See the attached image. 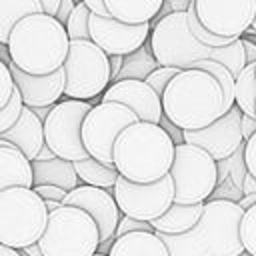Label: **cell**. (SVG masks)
<instances>
[{
  "instance_id": "d6a6232c",
  "label": "cell",
  "mask_w": 256,
  "mask_h": 256,
  "mask_svg": "<svg viewBox=\"0 0 256 256\" xmlns=\"http://www.w3.org/2000/svg\"><path fill=\"white\" fill-rule=\"evenodd\" d=\"M22 108H24V100H22V96H20V90L14 88L10 102L0 110V134L6 132L8 128H12V126L16 124V120L20 118Z\"/></svg>"
},
{
  "instance_id": "cb8c5ba5",
  "label": "cell",
  "mask_w": 256,
  "mask_h": 256,
  "mask_svg": "<svg viewBox=\"0 0 256 256\" xmlns=\"http://www.w3.org/2000/svg\"><path fill=\"white\" fill-rule=\"evenodd\" d=\"M162 2L164 0H104L108 14L126 24L152 22L160 12Z\"/></svg>"
},
{
  "instance_id": "ab89813d",
  "label": "cell",
  "mask_w": 256,
  "mask_h": 256,
  "mask_svg": "<svg viewBox=\"0 0 256 256\" xmlns=\"http://www.w3.org/2000/svg\"><path fill=\"white\" fill-rule=\"evenodd\" d=\"M166 132H168V136L172 138V142L174 144H184V130L180 128V126H176L172 120H168L164 114H162V118H160V122H158Z\"/></svg>"
},
{
  "instance_id": "ee69618b",
  "label": "cell",
  "mask_w": 256,
  "mask_h": 256,
  "mask_svg": "<svg viewBox=\"0 0 256 256\" xmlns=\"http://www.w3.org/2000/svg\"><path fill=\"white\" fill-rule=\"evenodd\" d=\"M94 14H100V16H110L108 14V10H106V4H104V0H82Z\"/></svg>"
},
{
  "instance_id": "f907efd6",
  "label": "cell",
  "mask_w": 256,
  "mask_h": 256,
  "mask_svg": "<svg viewBox=\"0 0 256 256\" xmlns=\"http://www.w3.org/2000/svg\"><path fill=\"white\" fill-rule=\"evenodd\" d=\"M50 110H52V106H36V108H32V112L44 122L46 118H48V114H50Z\"/></svg>"
},
{
  "instance_id": "ac0fdd59",
  "label": "cell",
  "mask_w": 256,
  "mask_h": 256,
  "mask_svg": "<svg viewBox=\"0 0 256 256\" xmlns=\"http://www.w3.org/2000/svg\"><path fill=\"white\" fill-rule=\"evenodd\" d=\"M14 84L20 90V96L24 100V106L36 108V106H54L60 96H64V84H66V74L64 68H58L52 74L36 76L20 70L16 64H8Z\"/></svg>"
},
{
  "instance_id": "44dd1931",
  "label": "cell",
  "mask_w": 256,
  "mask_h": 256,
  "mask_svg": "<svg viewBox=\"0 0 256 256\" xmlns=\"http://www.w3.org/2000/svg\"><path fill=\"white\" fill-rule=\"evenodd\" d=\"M32 174H34V186L36 184H52L60 186L66 192L74 190L78 186V172L74 168L72 160H64L60 156L52 160H32Z\"/></svg>"
},
{
  "instance_id": "60d3db41",
  "label": "cell",
  "mask_w": 256,
  "mask_h": 256,
  "mask_svg": "<svg viewBox=\"0 0 256 256\" xmlns=\"http://www.w3.org/2000/svg\"><path fill=\"white\" fill-rule=\"evenodd\" d=\"M240 128H242V136H244V140H248L250 136L256 134V118H254V116H248V114H242Z\"/></svg>"
},
{
  "instance_id": "f6af8a7d",
  "label": "cell",
  "mask_w": 256,
  "mask_h": 256,
  "mask_svg": "<svg viewBox=\"0 0 256 256\" xmlns=\"http://www.w3.org/2000/svg\"><path fill=\"white\" fill-rule=\"evenodd\" d=\"M110 58V76H112V82L116 80V76H118V72L122 70V62H124V56H118V54H114V56H108Z\"/></svg>"
},
{
  "instance_id": "8fae6325",
  "label": "cell",
  "mask_w": 256,
  "mask_h": 256,
  "mask_svg": "<svg viewBox=\"0 0 256 256\" xmlns=\"http://www.w3.org/2000/svg\"><path fill=\"white\" fill-rule=\"evenodd\" d=\"M138 116L120 102H100L92 106L82 122V142L92 158L114 166L112 150L120 132L134 124Z\"/></svg>"
},
{
  "instance_id": "d6986e66",
  "label": "cell",
  "mask_w": 256,
  "mask_h": 256,
  "mask_svg": "<svg viewBox=\"0 0 256 256\" xmlns=\"http://www.w3.org/2000/svg\"><path fill=\"white\" fill-rule=\"evenodd\" d=\"M0 140H6L14 144L18 150L24 152L28 160H34L40 152V148L46 144L44 142V122L32 112L30 106H24L20 112V118L12 128L0 134Z\"/></svg>"
},
{
  "instance_id": "5bb4252c",
  "label": "cell",
  "mask_w": 256,
  "mask_h": 256,
  "mask_svg": "<svg viewBox=\"0 0 256 256\" xmlns=\"http://www.w3.org/2000/svg\"><path fill=\"white\" fill-rule=\"evenodd\" d=\"M242 110L234 104L226 114L198 130H184V142L204 148L214 160H224L232 156L246 140L240 128Z\"/></svg>"
},
{
  "instance_id": "4316f807",
  "label": "cell",
  "mask_w": 256,
  "mask_h": 256,
  "mask_svg": "<svg viewBox=\"0 0 256 256\" xmlns=\"http://www.w3.org/2000/svg\"><path fill=\"white\" fill-rule=\"evenodd\" d=\"M74 168L78 172V178L84 184L106 188V190H112L114 184H116V180H118V176H120V172L116 170V166L102 164V162H98L92 156H88L84 160H76L74 162Z\"/></svg>"
},
{
  "instance_id": "277c9868",
  "label": "cell",
  "mask_w": 256,
  "mask_h": 256,
  "mask_svg": "<svg viewBox=\"0 0 256 256\" xmlns=\"http://www.w3.org/2000/svg\"><path fill=\"white\" fill-rule=\"evenodd\" d=\"M46 222V204L34 188L12 186L0 192V244L22 250L40 240Z\"/></svg>"
},
{
  "instance_id": "5b68a950",
  "label": "cell",
  "mask_w": 256,
  "mask_h": 256,
  "mask_svg": "<svg viewBox=\"0 0 256 256\" xmlns=\"http://www.w3.org/2000/svg\"><path fill=\"white\" fill-rule=\"evenodd\" d=\"M38 244L44 256H94L100 246L98 224L86 210L62 204L48 214Z\"/></svg>"
},
{
  "instance_id": "7a4b0ae2",
  "label": "cell",
  "mask_w": 256,
  "mask_h": 256,
  "mask_svg": "<svg viewBox=\"0 0 256 256\" xmlns=\"http://www.w3.org/2000/svg\"><path fill=\"white\" fill-rule=\"evenodd\" d=\"M6 46L12 64L28 74L44 76L64 66L70 36L56 16L38 12L24 16L12 28Z\"/></svg>"
},
{
  "instance_id": "8992f818",
  "label": "cell",
  "mask_w": 256,
  "mask_h": 256,
  "mask_svg": "<svg viewBox=\"0 0 256 256\" xmlns=\"http://www.w3.org/2000/svg\"><path fill=\"white\" fill-rule=\"evenodd\" d=\"M64 96L76 100H92L110 86V58L92 40H70L64 60Z\"/></svg>"
},
{
  "instance_id": "9f6ffc18",
  "label": "cell",
  "mask_w": 256,
  "mask_h": 256,
  "mask_svg": "<svg viewBox=\"0 0 256 256\" xmlns=\"http://www.w3.org/2000/svg\"><path fill=\"white\" fill-rule=\"evenodd\" d=\"M238 256H252V254H250V252H246V250H244V252H242V254H238Z\"/></svg>"
},
{
  "instance_id": "4dcf8cb0",
  "label": "cell",
  "mask_w": 256,
  "mask_h": 256,
  "mask_svg": "<svg viewBox=\"0 0 256 256\" xmlns=\"http://www.w3.org/2000/svg\"><path fill=\"white\" fill-rule=\"evenodd\" d=\"M90 14L92 10L82 0L76 2L72 14L64 24L70 40H90Z\"/></svg>"
},
{
  "instance_id": "7402d4cb",
  "label": "cell",
  "mask_w": 256,
  "mask_h": 256,
  "mask_svg": "<svg viewBox=\"0 0 256 256\" xmlns=\"http://www.w3.org/2000/svg\"><path fill=\"white\" fill-rule=\"evenodd\" d=\"M108 256H168V250L154 230H140L114 238Z\"/></svg>"
},
{
  "instance_id": "d590c367",
  "label": "cell",
  "mask_w": 256,
  "mask_h": 256,
  "mask_svg": "<svg viewBox=\"0 0 256 256\" xmlns=\"http://www.w3.org/2000/svg\"><path fill=\"white\" fill-rule=\"evenodd\" d=\"M140 230L150 232V230H154V228H152L150 222L136 220V218H130V216L122 214V216H120V222H118V226H116L114 238H120V236H124V234H128V232H140Z\"/></svg>"
},
{
  "instance_id": "680465c9",
  "label": "cell",
  "mask_w": 256,
  "mask_h": 256,
  "mask_svg": "<svg viewBox=\"0 0 256 256\" xmlns=\"http://www.w3.org/2000/svg\"><path fill=\"white\" fill-rule=\"evenodd\" d=\"M20 254H22V252H20ZM22 256H28V254H22Z\"/></svg>"
},
{
  "instance_id": "83f0119b",
  "label": "cell",
  "mask_w": 256,
  "mask_h": 256,
  "mask_svg": "<svg viewBox=\"0 0 256 256\" xmlns=\"http://www.w3.org/2000/svg\"><path fill=\"white\" fill-rule=\"evenodd\" d=\"M156 234L162 238L168 256H208L198 226L182 234H164V232H156Z\"/></svg>"
},
{
  "instance_id": "7bdbcfd3",
  "label": "cell",
  "mask_w": 256,
  "mask_h": 256,
  "mask_svg": "<svg viewBox=\"0 0 256 256\" xmlns=\"http://www.w3.org/2000/svg\"><path fill=\"white\" fill-rule=\"evenodd\" d=\"M242 46H244V56H246V64H256V44L248 38H242Z\"/></svg>"
},
{
  "instance_id": "f546056e",
  "label": "cell",
  "mask_w": 256,
  "mask_h": 256,
  "mask_svg": "<svg viewBox=\"0 0 256 256\" xmlns=\"http://www.w3.org/2000/svg\"><path fill=\"white\" fill-rule=\"evenodd\" d=\"M210 60H216L220 62L222 66H226L232 76L236 78L242 68L246 66V56H244V46H242V38H236L232 40L230 44L226 46H220V48H212L210 50Z\"/></svg>"
},
{
  "instance_id": "7dc6e473",
  "label": "cell",
  "mask_w": 256,
  "mask_h": 256,
  "mask_svg": "<svg viewBox=\"0 0 256 256\" xmlns=\"http://www.w3.org/2000/svg\"><path fill=\"white\" fill-rule=\"evenodd\" d=\"M242 192H244V194H252V192H256V178H254V176H250V174L244 176Z\"/></svg>"
},
{
  "instance_id": "f1b7e54d",
  "label": "cell",
  "mask_w": 256,
  "mask_h": 256,
  "mask_svg": "<svg viewBox=\"0 0 256 256\" xmlns=\"http://www.w3.org/2000/svg\"><path fill=\"white\" fill-rule=\"evenodd\" d=\"M236 106L242 114L256 118V64H246L242 72L236 76Z\"/></svg>"
},
{
  "instance_id": "52a82bcc",
  "label": "cell",
  "mask_w": 256,
  "mask_h": 256,
  "mask_svg": "<svg viewBox=\"0 0 256 256\" xmlns=\"http://www.w3.org/2000/svg\"><path fill=\"white\" fill-rule=\"evenodd\" d=\"M174 180V202L198 204L212 196L218 186L216 160L194 144H176L168 172Z\"/></svg>"
},
{
  "instance_id": "11a10c76",
  "label": "cell",
  "mask_w": 256,
  "mask_h": 256,
  "mask_svg": "<svg viewBox=\"0 0 256 256\" xmlns=\"http://www.w3.org/2000/svg\"><path fill=\"white\" fill-rule=\"evenodd\" d=\"M248 32H254V34H256V16H254V22H252V26L248 28Z\"/></svg>"
},
{
  "instance_id": "8d00e7d4",
  "label": "cell",
  "mask_w": 256,
  "mask_h": 256,
  "mask_svg": "<svg viewBox=\"0 0 256 256\" xmlns=\"http://www.w3.org/2000/svg\"><path fill=\"white\" fill-rule=\"evenodd\" d=\"M192 2H194V0H164L160 12L156 14V18H154L150 24L154 26L160 18H164V16H168V14H174V12H186V10L190 8Z\"/></svg>"
},
{
  "instance_id": "484cf974",
  "label": "cell",
  "mask_w": 256,
  "mask_h": 256,
  "mask_svg": "<svg viewBox=\"0 0 256 256\" xmlns=\"http://www.w3.org/2000/svg\"><path fill=\"white\" fill-rule=\"evenodd\" d=\"M44 12L40 0H0V42L8 44L12 28L30 14Z\"/></svg>"
},
{
  "instance_id": "816d5d0a",
  "label": "cell",
  "mask_w": 256,
  "mask_h": 256,
  "mask_svg": "<svg viewBox=\"0 0 256 256\" xmlns=\"http://www.w3.org/2000/svg\"><path fill=\"white\" fill-rule=\"evenodd\" d=\"M0 256H22V254H20V250H16V248H10V246L0 244Z\"/></svg>"
},
{
  "instance_id": "bcb514c9",
  "label": "cell",
  "mask_w": 256,
  "mask_h": 256,
  "mask_svg": "<svg viewBox=\"0 0 256 256\" xmlns=\"http://www.w3.org/2000/svg\"><path fill=\"white\" fill-rule=\"evenodd\" d=\"M40 4H42V8H44V14L56 16L58 6H60V0H40Z\"/></svg>"
},
{
  "instance_id": "b9f144b4",
  "label": "cell",
  "mask_w": 256,
  "mask_h": 256,
  "mask_svg": "<svg viewBox=\"0 0 256 256\" xmlns=\"http://www.w3.org/2000/svg\"><path fill=\"white\" fill-rule=\"evenodd\" d=\"M74 6H76V2H74V0H60L58 12H56V20H58V22H62V24H66V20H68V16L72 14Z\"/></svg>"
},
{
  "instance_id": "f5cc1de1",
  "label": "cell",
  "mask_w": 256,
  "mask_h": 256,
  "mask_svg": "<svg viewBox=\"0 0 256 256\" xmlns=\"http://www.w3.org/2000/svg\"><path fill=\"white\" fill-rule=\"evenodd\" d=\"M44 204H46L48 214H50V212H54L56 208H60V206H62V202H58V200H44Z\"/></svg>"
},
{
  "instance_id": "74e56055",
  "label": "cell",
  "mask_w": 256,
  "mask_h": 256,
  "mask_svg": "<svg viewBox=\"0 0 256 256\" xmlns=\"http://www.w3.org/2000/svg\"><path fill=\"white\" fill-rule=\"evenodd\" d=\"M34 188V192L42 198V200H58V202H64V198H66V190L64 188H60V186H52V184H36V186H32Z\"/></svg>"
},
{
  "instance_id": "603a6c76",
  "label": "cell",
  "mask_w": 256,
  "mask_h": 256,
  "mask_svg": "<svg viewBox=\"0 0 256 256\" xmlns=\"http://www.w3.org/2000/svg\"><path fill=\"white\" fill-rule=\"evenodd\" d=\"M204 212V202L198 204H180L172 202V206L158 218H154L150 224L154 232H164V234H182L192 230Z\"/></svg>"
},
{
  "instance_id": "e0dca14e",
  "label": "cell",
  "mask_w": 256,
  "mask_h": 256,
  "mask_svg": "<svg viewBox=\"0 0 256 256\" xmlns=\"http://www.w3.org/2000/svg\"><path fill=\"white\" fill-rule=\"evenodd\" d=\"M102 102H120L128 106L138 120L154 124H158L164 114L160 94L146 80H116L104 90Z\"/></svg>"
},
{
  "instance_id": "681fc988",
  "label": "cell",
  "mask_w": 256,
  "mask_h": 256,
  "mask_svg": "<svg viewBox=\"0 0 256 256\" xmlns=\"http://www.w3.org/2000/svg\"><path fill=\"white\" fill-rule=\"evenodd\" d=\"M20 252H22V254H28V256H44V252H42V248H40L38 242H34V244H30V246L22 248Z\"/></svg>"
},
{
  "instance_id": "9c48e42d",
  "label": "cell",
  "mask_w": 256,
  "mask_h": 256,
  "mask_svg": "<svg viewBox=\"0 0 256 256\" xmlns=\"http://www.w3.org/2000/svg\"><path fill=\"white\" fill-rule=\"evenodd\" d=\"M92 110L90 100L66 98L56 102L44 120V142L64 160H84L88 150L82 142V122Z\"/></svg>"
},
{
  "instance_id": "c3c4849f",
  "label": "cell",
  "mask_w": 256,
  "mask_h": 256,
  "mask_svg": "<svg viewBox=\"0 0 256 256\" xmlns=\"http://www.w3.org/2000/svg\"><path fill=\"white\" fill-rule=\"evenodd\" d=\"M52 158H56L54 150H52L48 144H44V146L40 148V152H38V156H36L34 160H52Z\"/></svg>"
},
{
  "instance_id": "1f68e13d",
  "label": "cell",
  "mask_w": 256,
  "mask_h": 256,
  "mask_svg": "<svg viewBox=\"0 0 256 256\" xmlns=\"http://www.w3.org/2000/svg\"><path fill=\"white\" fill-rule=\"evenodd\" d=\"M240 238H242L244 250L256 256V204L244 210V216L240 222Z\"/></svg>"
},
{
  "instance_id": "30bf717a",
  "label": "cell",
  "mask_w": 256,
  "mask_h": 256,
  "mask_svg": "<svg viewBox=\"0 0 256 256\" xmlns=\"http://www.w3.org/2000/svg\"><path fill=\"white\" fill-rule=\"evenodd\" d=\"M244 208L234 200L212 198L204 202V212L196 224L208 256H238L244 252L240 222Z\"/></svg>"
},
{
  "instance_id": "7c38bea8",
  "label": "cell",
  "mask_w": 256,
  "mask_h": 256,
  "mask_svg": "<svg viewBox=\"0 0 256 256\" xmlns=\"http://www.w3.org/2000/svg\"><path fill=\"white\" fill-rule=\"evenodd\" d=\"M112 194L116 198V204L122 214L152 222L154 218L162 216L174 202V180L170 174L156 182L138 184L132 180H126L124 176H118Z\"/></svg>"
},
{
  "instance_id": "d4e9b609",
  "label": "cell",
  "mask_w": 256,
  "mask_h": 256,
  "mask_svg": "<svg viewBox=\"0 0 256 256\" xmlns=\"http://www.w3.org/2000/svg\"><path fill=\"white\" fill-rule=\"evenodd\" d=\"M158 66L160 64H158V60L154 58V54L150 50V42L148 44L144 42L140 48H136L134 52L124 56L122 70L118 72L116 80H146Z\"/></svg>"
},
{
  "instance_id": "ba28073f",
  "label": "cell",
  "mask_w": 256,
  "mask_h": 256,
  "mask_svg": "<svg viewBox=\"0 0 256 256\" xmlns=\"http://www.w3.org/2000/svg\"><path fill=\"white\" fill-rule=\"evenodd\" d=\"M150 50L160 66L190 68L192 62L210 58V46L202 44L188 26L186 12H174L160 18L150 32Z\"/></svg>"
},
{
  "instance_id": "6da1fadb",
  "label": "cell",
  "mask_w": 256,
  "mask_h": 256,
  "mask_svg": "<svg viewBox=\"0 0 256 256\" xmlns=\"http://www.w3.org/2000/svg\"><path fill=\"white\" fill-rule=\"evenodd\" d=\"M174 148L176 144L160 124L136 120L116 138L112 160L126 180L148 184L170 172Z\"/></svg>"
},
{
  "instance_id": "f35d334b",
  "label": "cell",
  "mask_w": 256,
  "mask_h": 256,
  "mask_svg": "<svg viewBox=\"0 0 256 256\" xmlns=\"http://www.w3.org/2000/svg\"><path fill=\"white\" fill-rule=\"evenodd\" d=\"M244 162L248 174L256 178V134L244 142Z\"/></svg>"
},
{
  "instance_id": "e575fe53",
  "label": "cell",
  "mask_w": 256,
  "mask_h": 256,
  "mask_svg": "<svg viewBox=\"0 0 256 256\" xmlns=\"http://www.w3.org/2000/svg\"><path fill=\"white\" fill-rule=\"evenodd\" d=\"M14 88H16V84H14L10 66L4 60H0V110L10 102Z\"/></svg>"
},
{
  "instance_id": "6f0895ef",
  "label": "cell",
  "mask_w": 256,
  "mask_h": 256,
  "mask_svg": "<svg viewBox=\"0 0 256 256\" xmlns=\"http://www.w3.org/2000/svg\"><path fill=\"white\" fill-rule=\"evenodd\" d=\"M94 256H108V254H100V252H96V254H94Z\"/></svg>"
},
{
  "instance_id": "3957f363",
  "label": "cell",
  "mask_w": 256,
  "mask_h": 256,
  "mask_svg": "<svg viewBox=\"0 0 256 256\" xmlns=\"http://www.w3.org/2000/svg\"><path fill=\"white\" fill-rule=\"evenodd\" d=\"M162 110L182 130L206 128L224 114V94L216 78L200 68L180 70L162 92Z\"/></svg>"
},
{
  "instance_id": "9a60e30c",
  "label": "cell",
  "mask_w": 256,
  "mask_h": 256,
  "mask_svg": "<svg viewBox=\"0 0 256 256\" xmlns=\"http://www.w3.org/2000/svg\"><path fill=\"white\" fill-rule=\"evenodd\" d=\"M152 32V24H126L112 16L90 14V40L98 44L108 56H126L140 48Z\"/></svg>"
},
{
  "instance_id": "4fadbf2b",
  "label": "cell",
  "mask_w": 256,
  "mask_h": 256,
  "mask_svg": "<svg viewBox=\"0 0 256 256\" xmlns=\"http://www.w3.org/2000/svg\"><path fill=\"white\" fill-rule=\"evenodd\" d=\"M200 24L222 38H242L254 22L256 0H194Z\"/></svg>"
},
{
  "instance_id": "836d02e7",
  "label": "cell",
  "mask_w": 256,
  "mask_h": 256,
  "mask_svg": "<svg viewBox=\"0 0 256 256\" xmlns=\"http://www.w3.org/2000/svg\"><path fill=\"white\" fill-rule=\"evenodd\" d=\"M180 72V68H174V66H158L148 78H146V82L162 96V92L166 90V86H168V82L176 76Z\"/></svg>"
},
{
  "instance_id": "db71d44e",
  "label": "cell",
  "mask_w": 256,
  "mask_h": 256,
  "mask_svg": "<svg viewBox=\"0 0 256 256\" xmlns=\"http://www.w3.org/2000/svg\"><path fill=\"white\" fill-rule=\"evenodd\" d=\"M0 60H4L6 64H10V54H8V46L0 42Z\"/></svg>"
},
{
  "instance_id": "ffe728a7",
  "label": "cell",
  "mask_w": 256,
  "mask_h": 256,
  "mask_svg": "<svg viewBox=\"0 0 256 256\" xmlns=\"http://www.w3.org/2000/svg\"><path fill=\"white\" fill-rule=\"evenodd\" d=\"M12 186H34L32 160L14 144H4L0 146V192Z\"/></svg>"
},
{
  "instance_id": "2e32d148",
  "label": "cell",
  "mask_w": 256,
  "mask_h": 256,
  "mask_svg": "<svg viewBox=\"0 0 256 256\" xmlns=\"http://www.w3.org/2000/svg\"><path fill=\"white\" fill-rule=\"evenodd\" d=\"M66 206H78L82 210H86L94 222L98 224V232H100V242H106L110 238H114L116 226L120 222V208L116 204V198L112 194V190L106 188H98V186H76L74 190H70L64 198Z\"/></svg>"
}]
</instances>
